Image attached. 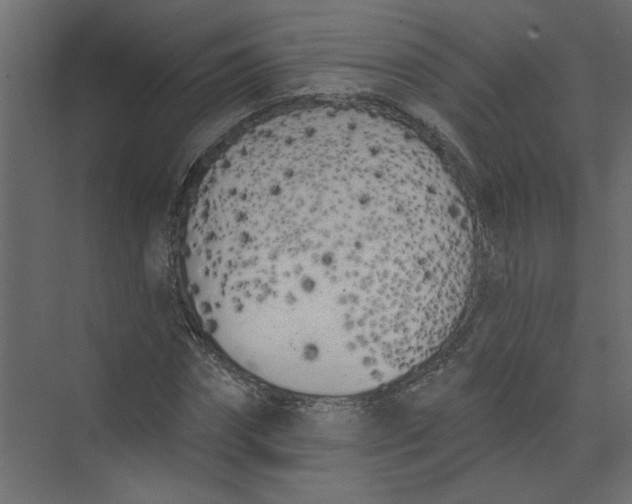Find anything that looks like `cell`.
<instances>
[{
	"mask_svg": "<svg viewBox=\"0 0 632 504\" xmlns=\"http://www.w3.org/2000/svg\"><path fill=\"white\" fill-rule=\"evenodd\" d=\"M181 262L202 329L235 366L344 398L441 347L468 298L474 242L422 144L376 113L319 106L261 122L219 155Z\"/></svg>",
	"mask_w": 632,
	"mask_h": 504,
	"instance_id": "obj_1",
	"label": "cell"
}]
</instances>
